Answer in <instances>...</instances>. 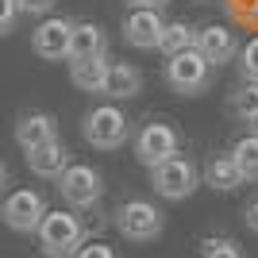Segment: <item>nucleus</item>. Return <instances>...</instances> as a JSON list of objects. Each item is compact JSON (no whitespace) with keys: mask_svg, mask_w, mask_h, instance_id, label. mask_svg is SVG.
<instances>
[{"mask_svg":"<svg viewBox=\"0 0 258 258\" xmlns=\"http://www.w3.org/2000/svg\"><path fill=\"white\" fill-rule=\"evenodd\" d=\"M58 193L70 208H93L104 197V181H100V173L85 162H70V170L58 177Z\"/></svg>","mask_w":258,"mask_h":258,"instance_id":"nucleus-8","label":"nucleus"},{"mask_svg":"<svg viewBox=\"0 0 258 258\" xmlns=\"http://www.w3.org/2000/svg\"><path fill=\"white\" fill-rule=\"evenodd\" d=\"M127 4H131V8H154V12H162L170 0H127Z\"/></svg>","mask_w":258,"mask_h":258,"instance_id":"nucleus-27","label":"nucleus"},{"mask_svg":"<svg viewBox=\"0 0 258 258\" xmlns=\"http://www.w3.org/2000/svg\"><path fill=\"white\" fill-rule=\"evenodd\" d=\"M4 185H8V166L0 162V189H4Z\"/></svg>","mask_w":258,"mask_h":258,"instance_id":"nucleus-28","label":"nucleus"},{"mask_svg":"<svg viewBox=\"0 0 258 258\" xmlns=\"http://www.w3.org/2000/svg\"><path fill=\"white\" fill-rule=\"evenodd\" d=\"M74 258H119V254L108 247V243H85V247L77 250Z\"/></svg>","mask_w":258,"mask_h":258,"instance_id":"nucleus-24","label":"nucleus"},{"mask_svg":"<svg viewBox=\"0 0 258 258\" xmlns=\"http://www.w3.org/2000/svg\"><path fill=\"white\" fill-rule=\"evenodd\" d=\"M39 250L46 258H74L77 250L85 247V224L77 212H46L43 224H39Z\"/></svg>","mask_w":258,"mask_h":258,"instance_id":"nucleus-2","label":"nucleus"},{"mask_svg":"<svg viewBox=\"0 0 258 258\" xmlns=\"http://www.w3.org/2000/svg\"><path fill=\"white\" fill-rule=\"evenodd\" d=\"M108 54L100 58H81V62H70V81H74L81 93H104V81H108Z\"/></svg>","mask_w":258,"mask_h":258,"instance_id":"nucleus-16","label":"nucleus"},{"mask_svg":"<svg viewBox=\"0 0 258 258\" xmlns=\"http://www.w3.org/2000/svg\"><path fill=\"white\" fill-rule=\"evenodd\" d=\"M70 35H74V23L62 20V16H46L31 35V50L46 62H62L70 58Z\"/></svg>","mask_w":258,"mask_h":258,"instance_id":"nucleus-10","label":"nucleus"},{"mask_svg":"<svg viewBox=\"0 0 258 258\" xmlns=\"http://www.w3.org/2000/svg\"><path fill=\"white\" fill-rule=\"evenodd\" d=\"M205 181L212 185V189H220V193H231V189H239V185H247L243 181V170H239V162L235 154L227 151V154H212L205 166Z\"/></svg>","mask_w":258,"mask_h":258,"instance_id":"nucleus-17","label":"nucleus"},{"mask_svg":"<svg viewBox=\"0 0 258 258\" xmlns=\"http://www.w3.org/2000/svg\"><path fill=\"white\" fill-rule=\"evenodd\" d=\"M46 212H50V208H46V197L39 193V189H16V193H8V201L0 205V220H4L12 231H23V235L39 231Z\"/></svg>","mask_w":258,"mask_h":258,"instance_id":"nucleus-7","label":"nucleus"},{"mask_svg":"<svg viewBox=\"0 0 258 258\" xmlns=\"http://www.w3.org/2000/svg\"><path fill=\"white\" fill-rule=\"evenodd\" d=\"M108 54V35L100 23L81 20L74 23V35H70V62H81V58H100Z\"/></svg>","mask_w":258,"mask_h":258,"instance_id":"nucleus-14","label":"nucleus"},{"mask_svg":"<svg viewBox=\"0 0 258 258\" xmlns=\"http://www.w3.org/2000/svg\"><path fill=\"white\" fill-rule=\"evenodd\" d=\"M162 31H166V20L154 8H131L127 20H123V43L135 46V50H158Z\"/></svg>","mask_w":258,"mask_h":258,"instance_id":"nucleus-9","label":"nucleus"},{"mask_svg":"<svg viewBox=\"0 0 258 258\" xmlns=\"http://www.w3.org/2000/svg\"><path fill=\"white\" fill-rule=\"evenodd\" d=\"M201 258H247V250L239 247L235 239L208 235V239H201Z\"/></svg>","mask_w":258,"mask_h":258,"instance_id":"nucleus-21","label":"nucleus"},{"mask_svg":"<svg viewBox=\"0 0 258 258\" xmlns=\"http://www.w3.org/2000/svg\"><path fill=\"white\" fill-rule=\"evenodd\" d=\"M243 220H247V227H250V231L258 235V197H254V201L247 205V216H243Z\"/></svg>","mask_w":258,"mask_h":258,"instance_id":"nucleus-26","label":"nucleus"},{"mask_svg":"<svg viewBox=\"0 0 258 258\" xmlns=\"http://www.w3.org/2000/svg\"><path fill=\"white\" fill-rule=\"evenodd\" d=\"M81 135H85L89 147L97 151H116L131 139V119L123 116L119 104H97L93 112H85V123H81Z\"/></svg>","mask_w":258,"mask_h":258,"instance_id":"nucleus-3","label":"nucleus"},{"mask_svg":"<svg viewBox=\"0 0 258 258\" xmlns=\"http://www.w3.org/2000/svg\"><path fill=\"white\" fill-rule=\"evenodd\" d=\"M20 0H0V35H12L20 23Z\"/></svg>","mask_w":258,"mask_h":258,"instance_id":"nucleus-23","label":"nucleus"},{"mask_svg":"<svg viewBox=\"0 0 258 258\" xmlns=\"http://www.w3.org/2000/svg\"><path fill=\"white\" fill-rule=\"evenodd\" d=\"M239 74H243V81H258V35L247 39L239 50Z\"/></svg>","mask_w":258,"mask_h":258,"instance_id":"nucleus-22","label":"nucleus"},{"mask_svg":"<svg viewBox=\"0 0 258 258\" xmlns=\"http://www.w3.org/2000/svg\"><path fill=\"white\" fill-rule=\"evenodd\" d=\"M162 227H166V220L154 201H123L116 208V231L127 243H154L162 235Z\"/></svg>","mask_w":258,"mask_h":258,"instance_id":"nucleus-5","label":"nucleus"},{"mask_svg":"<svg viewBox=\"0 0 258 258\" xmlns=\"http://www.w3.org/2000/svg\"><path fill=\"white\" fill-rule=\"evenodd\" d=\"M231 154H235L239 170H243V181H258V135L254 131L243 135V139L231 147Z\"/></svg>","mask_w":258,"mask_h":258,"instance_id":"nucleus-19","label":"nucleus"},{"mask_svg":"<svg viewBox=\"0 0 258 258\" xmlns=\"http://www.w3.org/2000/svg\"><path fill=\"white\" fill-rule=\"evenodd\" d=\"M143 93V70L131 62H112L108 70V81H104V93L100 97L108 100H127V97H139Z\"/></svg>","mask_w":258,"mask_h":258,"instance_id":"nucleus-15","label":"nucleus"},{"mask_svg":"<svg viewBox=\"0 0 258 258\" xmlns=\"http://www.w3.org/2000/svg\"><path fill=\"white\" fill-rule=\"evenodd\" d=\"M173 154H181V131L166 123V119H151V123H143L139 135H135V158L154 170L162 162H170Z\"/></svg>","mask_w":258,"mask_h":258,"instance_id":"nucleus-6","label":"nucleus"},{"mask_svg":"<svg viewBox=\"0 0 258 258\" xmlns=\"http://www.w3.org/2000/svg\"><path fill=\"white\" fill-rule=\"evenodd\" d=\"M58 139V119L50 112H23L20 123H16V143H20V151H35V147H43V143Z\"/></svg>","mask_w":258,"mask_h":258,"instance_id":"nucleus-12","label":"nucleus"},{"mask_svg":"<svg viewBox=\"0 0 258 258\" xmlns=\"http://www.w3.org/2000/svg\"><path fill=\"white\" fill-rule=\"evenodd\" d=\"M162 77H166L170 93H177V97H201V93H208V89H212L216 66L193 46V50L170 54V58H166V70H162Z\"/></svg>","mask_w":258,"mask_h":258,"instance_id":"nucleus-1","label":"nucleus"},{"mask_svg":"<svg viewBox=\"0 0 258 258\" xmlns=\"http://www.w3.org/2000/svg\"><path fill=\"white\" fill-rule=\"evenodd\" d=\"M58 0H20V12L23 16H46Z\"/></svg>","mask_w":258,"mask_h":258,"instance_id":"nucleus-25","label":"nucleus"},{"mask_svg":"<svg viewBox=\"0 0 258 258\" xmlns=\"http://www.w3.org/2000/svg\"><path fill=\"white\" fill-rule=\"evenodd\" d=\"M197 185H201V170L185 154H173L170 162H162V166L151 170V189L162 201H185V197L197 193Z\"/></svg>","mask_w":258,"mask_h":258,"instance_id":"nucleus-4","label":"nucleus"},{"mask_svg":"<svg viewBox=\"0 0 258 258\" xmlns=\"http://www.w3.org/2000/svg\"><path fill=\"white\" fill-rule=\"evenodd\" d=\"M27 166H31V173H39V177L58 181V177L70 170V151H66L62 139H50V143H43V147L27 151Z\"/></svg>","mask_w":258,"mask_h":258,"instance_id":"nucleus-13","label":"nucleus"},{"mask_svg":"<svg viewBox=\"0 0 258 258\" xmlns=\"http://www.w3.org/2000/svg\"><path fill=\"white\" fill-rule=\"evenodd\" d=\"M250 127H254V135H258V119H250Z\"/></svg>","mask_w":258,"mask_h":258,"instance_id":"nucleus-29","label":"nucleus"},{"mask_svg":"<svg viewBox=\"0 0 258 258\" xmlns=\"http://www.w3.org/2000/svg\"><path fill=\"white\" fill-rule=\"evenodd\" d=\"M197 50L220 70V66H227V62H235V58H239L243 43H239L235 27H227V23H208V27L197 31Z\"/></svg>","mask_w":258,"mask_h":258,"instance_id":"nucleus-11","label":"nucleus"},{"mask_svg":"<svg viewBox=\"0 0 258 258\" xmlns=\"http://www.w3.org/2000/svg\"><path fill=\"white\" fill-rule=\"evenodd\" d=\"M231 112L239 119H258V81H243V85L231 93Z\"/></svg>","mask_w":258,"mask_h":258,"instance_id":"nucleus-20","label":"nucleus"},{"mask_svg":"<svg viewBox=\"0 0 258 258\" xmlns=\"http://www.w3.org/2000/svg\"><path fill=\"white\" fill-rule=\"evenodd\" d=\"M197 31L201 27H193V23H185V20H170L166 23V31H162V46L158 50L170 58V54H181V50H193L197 46Z\"/></svg>","mask_w":258,"mask_h":258,"instance_id":"nucleus-18","label":"nucleus"}]
</instances>
